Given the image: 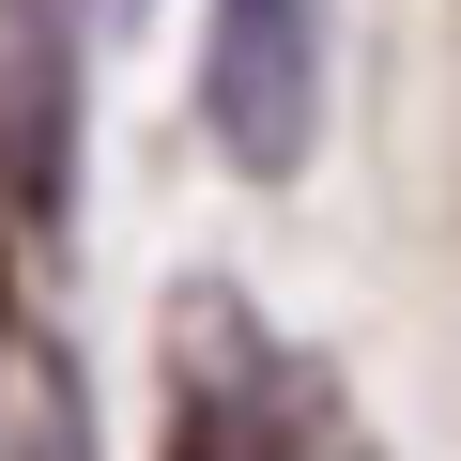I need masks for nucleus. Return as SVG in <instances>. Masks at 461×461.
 <instances>
[{"label":"nucleus","mask_w":461,"mask_h":461,"mask_svg":"<svg viewBox=\"0 0 461 461\" xmlns=\"http://www.w3.org/2000/svg\"><path fill=\"white\" fill-rule=\"evenodd\" d=\"M0 323H16V293H0Z\"/></svg>","instance_id":"nucleus-4"},{"label":"nucleus","mask_w":461,"mask_h":461,"mask_svg":"<svg viewBox=\"0 0 461 461\" xmlns=\"http://www.w3.org/2000/svg\"><path fill=\"white\" fill-rule=\"evenodd\" d=\"M169 461H308L293 400L262 384V354L215 323V369H169Z\"/></svg>","instance_id":"nucleus-2"},{"label":"nucleus","mask_w":461,"mask_h":461,"mask_svg":"<svg viewBox=\"0 0 461 461\" xmlns=\"http://www.w3.org/2000/svg\"><path fill=\"white\" fill-rule=\"evenodd\" d=\"M200 123L247 185H293L323 139V0H200Z\"/></svg>","instance_id":"nucleus-1"},{"label":"nucleus","mask_w":461,"mask_h":461,"mask_svg":"<svg viewBox=\"0 0 461 461\" xmlns=\"http://www.w3.org/2000/svg\"><path fill=\"white\" fill-rule=\"evenodd\" d=\"M0 461H93V400H77V354L0 323Z\"/></svg>","instance_id":"nucleus-3"}]
</instances>
